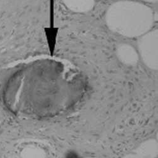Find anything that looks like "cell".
Here are the masks:
<instances>
[{"label": "cell", "instance_id": "1", "mask_svg": "<svg viewBox=\"0 0 158 158\" xmlns=\"http://www.w3.org/2000/svg\"><path fill=\"white\" fill-rule=\"evenodd\" d=\"M150 8L131 0L113 3L106 14V22L113 32L127 37H140L149 32L154 23Z\"/></svg>", "mask_w": 158, "mask_h": 158}, {"label": "cell", "instance_id": "2", "mask_svg": "<svg viewBox=\"0 0 158 158\" xmlns=\"http://www.w3.org/2000/svg\"><path fill=\"white\" fill-rule=\"evenodd\" d=\"M138 47L144 64L151 69H157L158 31L153 30L141 36L138 41Z\"/></svg>", "mask_w": 158, "mask_h": 158}, {"label": "cell", "instance_id": "3", "mask_svg": "<svg viewBox=\"0 0 158 158\" xmlns=\"http://www.w3.org/2000/svg\"><path fill=\"white\" fill-rule=\"evenodd\" d=\"M116 53L119 60L125 64L133 66L138 61V55L130 45L126 44L118 45L116 49Z\"/></svg>", "mask_w": 158, "mask_h": 158}, {"label": "cell", "instance_id": "4", "mask_svg": "<svg viewBox=\"0 0 158 158\" xmlns=\"http://www.w3.org/2000/svg\"><path fill=\"white\" fill-rule=\"evenodd\" d=\"M139 158H156L157 156V142L155 139H149L141 143L135 151Z\"/></svg>", "mask_w": 158, "mask_h": 158}, {"label": "cell", "instance_id": "5", "mask_svg": "<svg viewBox=\"0 0 158 158\" xmlns=\"http://www.w3.org/2000/svg\"><path fill=\"white\" fill-rule=\"evenodd\" d=\"M65 6L76 13H86L94 6L95 0H62Z\"/></svg>", "mask_w": 158, "mask_h": 158}, {"label": "cell", "instance_id": "6", "mask_svg": "<svg viewBox=\"0 0 158 158\" xmlns=\"http://www.w3.org/2000/svg\"><path fill=\"white\" fill-rule=\"evenodd\" d=\"M122 158H139V157L135 154H128Z\"/></svg>", "mask_w": 158, "mask_h": 158}, {"label": "cell", "instance_id": "7", "mask_svg": "<svg viewBox=\"0 0 158 158\" xmlns=\"http://www.w3.org/2000/svg\"><path fill=\"white\" fill-rule=\"evenodd\" d=\"M141 1H143V2H148V3H154L157 2V0H141Z\"/></svg>", "mask_w": 158, "mask_h": 158}, {"label": "cell", "instance_id": "8", "mask_svg": "<svg viewBox=\"0 0 158 158\" xmlns=\"http://www.w3.org/2000/svg\"><path fill=\"white\" fill-rule=\"evenodd\" d=\"M86 158H91V157H86Z\"/></svg>", "mask_w": 158, "mask_h": 158}]
</instances>
